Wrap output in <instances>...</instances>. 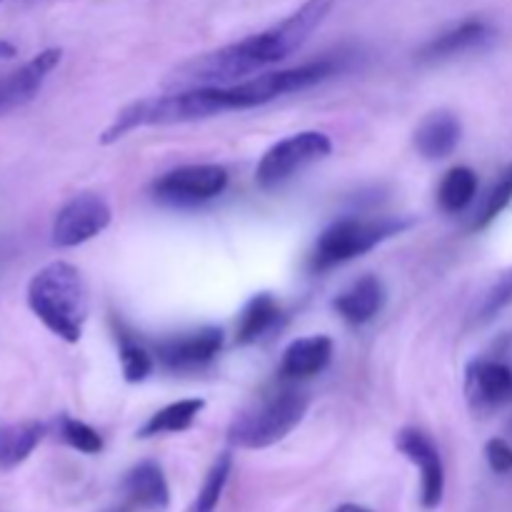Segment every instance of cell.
<instances>
[{
  "label": "cell",
  "instance_id": "cell-1",
  "mask_svg": "<svg viewBox=\"0 0 512 512\" xmlns=\"http://www.w3.org/2000/svg\"><path fill=\"white\" fill-rule=\"evenodd\" d=\"M333 5L335 0H305L295 13H290L273 28L260 30L238 43L223 45V48L210 50V53L178 65L165 78V88L185 90L203 88V85H230L245 75L260 73V70L298 53L308 43L310 35L323 25Z\"/></svg>",
  "mask_w": 512,
  "mask_h": 512
},
{
  "label": "cell",
  "instance_id": "cell-2",
  "mask_svg": "<svg viewBox=\"0 0 512 512\" xmlns=\"http://www.w3.org/2000/svg\"><path fill=\"white\" fill-rule=\"evenodd\" d=\"M25 300L35 318L60 340L78 343L83 338L90 303L85 280L75 265L55 260L40 268L30 278Z\"/></svg>",
  "mask_w": 512,
  "mask_h": 512
},
{
  "label": "cell",
  "instance_id": "cell-3",
  "mask_svg": "<svg viewBox=\"0 0 512 512\" xmlns=\"http://www.w3.org/2000/svg\"><path fill=\"white\" fill-rule=\"evenodd\" d=\"M225 110H230L225 85H203V88L173 90L168 95H153V98L125 105L100 135V143L113 145L138 128L195 123V120L213 118Z\"/></svg>",
  "mask_w": 512,
  "mask_h": 512
},
{
  "label": "cell",
  "instance_id": "cell-4",
  "mask_svg": "<svg viewBox=\"0 0 512 512\" xmlns=\"http://www.w3.org/2000/svg\"><path fill=\"white\" fill-rule=\"evenodd\" d=\"M310 408V398L295 388H283L250 405L228 428V443L240 450H265L288 438Z\"/></svg>",
  "mask_w": 512,
  "mask_h": 512
},
{
  "label": "cell",
  "instance_id": "cell-5",
  "mask_svg": "<svg viewBox=\"0 0 512 512\" xmlns=\"http://www.w3.org/2000/svg\"><path fill=\"white\" fill-rule=\"evenodd\" d=\"M410 228V220L403 218H380V220H358L345 218L333 223L320 233L318 243H315L313 255H310V270L315 273H325V270L343 265L348 260L360 258V255L370 253L375 245L383 240L393 238V235L403 233Z\"/></svg>",
  "mask_w": 512,
  "mask_h": 512
},
{
  "label": "cell",
  "instance_id": "cell-6",
  "mask_svg": "<svg viewBox=\"0 0 512 512\" xmlns=\"http://www.w3.org/2000/svg\"><path fill=\"white\" fill-rule=\"evenodd\" d=\"M335 70H340L335 60H313V63L295 65V68L258 73L238 85H225V93H228L230 110L260 108V105L273 103V100L283 98V95L298 93V90L323 83L330 75H335Z\"/></svg>",
  "mask_w": 512,
  "mask_h": 512
},
{
  "label": "cell",
  "instance_id": "cell-7",
  "mask_svg": "<svg viewBox=\"0 0 512 512\" xmlns=\"http://www.w3.org/2000/svg\"><path fill=\"white\" fill-rule=\"evenodd\" d=\"M330 150H333V140L320 130H303V133L288 135V138L278 140L273 148L265 150L258 170H255V180L265 190L278 188L280 183L290 180L303 168L328 158Z\"/></svg>",
  "mask_w": 512,
  "mask_h": 512
},
{
  "label": "cell",
  "instance_id": "cell-8",
  "mask_svg": "<svg viewBox=\"0 0 512 512\" xmlns=\"http://www.w3.org/2000/svg\"><path fill=\"white\" fill-rule=\"evenodd\" d=\"M225 188L228 170L223 165H183L160 175L153 183V195L168 205H198L218 198Z\"/></svg>",
  "mask_w": 512,
  "mask_h": 512
},
{
  "label": "cell",
  "instance_id": "cell-9",
  "mask_svg": "<svg viewBox=\"0 0 512 512\" xmlns=\"http://www.w3.org/2000/svg\"><path fill=\"white\" fill-rule=\"evenodd\" d=\"M110 218H113L110 205L100 195L80 193L58 210L50 240L55 248H78V245L98 238L110 225Z\"/></svg>",
  "mask_w": 512,
  "mask_h": 512
},
{
  "label": "cell",
  "instance_id": "cell-10",
  "mask_svg": "<svg viewBox=\"0 0 512 512\" xmlns=\"http://www.w3.org/2000/svg\"><path fill=\"white\" fill-rule=\"evenodd\" d=\"M395 448L420 470V505L438 510L445 498V468L438 445L418 428H403L395 435Z\"/></svg>",
  "mask_w": 512,
  "mask_h": 512
},
{
  "label": "cell",
  "instance_id": "cell-11",
  "mask_svg": "<svg viewBox=\"0 0 512 512\" xmlns=\"http://www.w3.org/2000/svg\"><path fill=\"white\" fill-rule=\"evenodd\" d=\"M223 348V330L220 328H200L193 333L170 335L155 343V358L175 373L195 370L215 360V355Z\"/></svg>",
  "mask_w": 512,
  "mask_h": 512
},
{
  "label": "cell",
  "instance_id": "cell-12",
  "mask_svg": "<svg viewBox=\"0 0 512 512\" xmlns=\"http://www.w3.org/2000/svg\"><path fill=\"white\" fill-rule=\"evenodd\" d=\"M60 60H63V50L48 48L30 58L25 65H20L18 70L3 75L0 78V115L28 105L40 93L48 75L58 68Z\"/></svg>",
  "mask_w": 512,
  "mask_h": 512
},
{
  "label": "cell",
  "instance_id": "cell-13",
  "mask_svg": "<svg viewBox=\"0 0 512 512\" xmlns=\"http://www.w3.org/2000/svg\"><path fill=\"white\" fill-rule=\"evenodd\" d=\"M465 393L478 410L512 403V368L498 360H473L465 370Z\"/></svg>",
  "mask_w": 512,
  "mask_h": 512
},
{
  "label": "cell",
  "instance_id": "cell-14",
  "mask_svg": "<svg viewBox=\"0 0 512 512\" xmlns=\"http://www.w3.org/2000/svg\"><path fill=\"white\" fill-rule=\"evenodd\" d=\"M493 38V25L480 18H468L463 23L448 28L445 33L435 35L430 43H425L418 50V60L420 63H443V60L458 58V55L485 48Z\"/></svg>",
  "mask_w": 512,
  "mask_h": 512
},
{
  "label": "cell",
  "instance_id": "cell-15",
  "mask_svg": "<svg viewBox=\"0 0 512 512\" xmlns=\"http://www.w3.org/2000/svg\"><path fill=\"white\" fill-rule=\"evenodd\" d=\"M123 495L130 508L148 512H165L170 508V485L163 468L153 460L133 465L123 478Z\"/></svg>",
  "mask_w": 512,
  "mask_h": 512
},
{
  "label": "cell",
  "instance_id": "cell-16",
  "mask_svg": "<svg viewBox=\"0 0 512 512\" xmlns=\"http://www.w3.org/2000/svg\"><path fill=\"white\" fill-rule=\"evenodd\" d=\"M333 360V340L328 335L298 338L285 348L280 360V373L290 380H305L320 375Z\"/></svg>",
  "mask_w": 512,
  "mask_h": 512
},
{
  "label": "cell",
  "instance_id": "cell-17",
  "mask_svg": "<svg viewBox=\"0 0 512 512\" xmlns=\"http://www.w3.org/2000/svg\"><path fill=\"white\" fill-rule=\"evenodd\" d=\"M385 305V288L380 278L375 275H363L355 280L345 293H340L333 300V308L345 323L350 325H365L383 310Z\"/></svg>",
  "mask_w": 512,
  "mask_h": 512
},
{
  "label": "cell",
  "instance_id": "cell-18",
  "mask_svg": "<svg viewBox=\"0 0 512 512\" xmlns=\"http://www.w3.org/2000/svg\"><path fill=\"white\" fill-rule=\"evenodd\" d=\"M460 135H463V125L448 110H438L430 113L423 123L415 128V148L423 158L428 160H443L458 148Z\"/></svg>",
  "mask_w": 512,
  "mask_h": 512
},
{
  "label": "cell",
  "instance_id": "cell-19",
  "mask_svg": "<svg viewBox=\"0 0 512 512\" xmlns=\"http://www.w3.org/2000/svg\"><path fill=\"white\" fill-rule=\"evenodd\" d=\"M45 435V425L28 420V423L3 425L0 423V473L18 468L20 463L33 455Z\"/></svg>",
  "mask_w": 512,
  "mask_h": 512
},
{
  "label": "cell",
  "instance_id": "cell-20",
  "mask_svg": "<svg viewBox=\"0 0 512 512\" xmlns=\"http://www.w3.org/2000/svg\"><path fill=\"white\" fill-rule=\"evenodd\" d=\"M280 320V303L275 295L260 293L245 303L243 313L238 318V328H235V340L238 345L258 343L265 333L278 325Z\"/></svg>",
  "mask_w": 512,
  "mask_h": 512
},
{
  "label": "cell",
  "instance_id": "cell-21",
  "mask_svg": "<svg viewBox=\"0 0 512 512\" xmlns=\"http://www.w3.org/2000/svg\"><path fill=\"white\" fill-rule=\"evenodd\" d=\"M205 408L203 398H185L178 403L165 405L163 410L150 415L138 430V438H155V435H168V433H185L190 425L195 423Z\"/></svg>",
  "mask_w": 512,
  "mask_h": 512
},
{
  "label": "cell",
  "instance_id": "cell-22",
  "mask_svg": "<svg viewBox=\"0 0 512 512\" xmlns=\"http://www.w3.org/2000/svg\"><path fill=\"white\" fill-rule=\"evenodd\" d=\"M478 195V173L473 168H450L438 185V203L445 213H463Z\"/></svg>",
  "mask_w": 512,
  "mask_h": 512
},
{
  "label": "cell",
  "instance_id": "cell-23",
  "mask_svg": "<svg viewBox=\"0 0 512 512\" xmlns=\"http://www.w3.org/2000/svg\"><path fill=\"white\" fill-rule=\"evenodd\" d=\"M230 473H233V455L220 453L215 458V463L210 465L208 475L203 480V488H200L198 498L193 500L188 512H215L218 510L220 498H223V490L228 485Z\"/></svg>",
  "mask_w": 512,
  "mask_h": 512
},
{
  "label": "cell",
  "instance_id": "cell-24",
  "mask_svg": "<svg viewBox=\"0 0 512 512\" xmlns=\"http://www.w3.org/2000/svg\"><path fill=\"white\" fill-rule=\"evenodd\" d=\"M510 303H512V268L503 270V273L498 275V280L485 290L478 308H475V315H473L475 323L478 325L490 323V320L498 318Z\"/></svg>",
  "mask_w": 512,
  "mask_h": 512
},
{
  "label": "cell",
  "instance_id": "cell-25",
  "mask_svg": "<svg viewBox=\"0 0 512 512\" xmlns=\"http://www.w3.org/2000/svg\"><path fill=\"white\" fill-rule=\"evenodd\" d=\"M58 435L65 445H70V448L78 450V453L98 455L100 450H103V438L98 435V430L80 423V420L68 418V415H63V418L58 420Z\"/></svg>",
  "mask_w": 512,
  "mask_h": 512
},
{
  "label": "cell",
  "instance_id": "cell-26",
  "mask_svg": "<svg viewBox=\"0 0 512 512\" xmlns=\"http://www.w3.org/2000/svg\"><path fill=\"white\" fill-rule=\"evenodd\" d=\"M153 365V355L143 345L133 343V340L120 343V370H123L125 383H143L153 373Z\"/></svg>",
  "mask_w": 512,
  "mask_h": 512
},
{
  "label": "cell",
  "instance_id": "cell-27",
  "mask_svg": "<svg viewBox=\"0 0 512 512\" xmlns=\"http://www.w3.org/2000/svg\"><path fill=\"white\" fill-rule=\"evenodd\" d=\"M510 203H512V183H508V180L503 178L493 190H490L488 195H485V200L480 203V208L475 210V218H473V225H470V228L473 230L488 228V225L493 223V220L498 218V215L503 213Z\"/></svg>",
  "mask_w": 512,
  "mask_h": 512
},
{
  "label": "cell",
  "instance_id": "cell-28",
  "mask_svg": "<svg viewBox=\"0 0 512 512\" xmlns=\"http://www.w3.org/2000/svg\"><path fill=\"white\" fill-rule=\"evenodd\" d=\"M485 460H488L490 470L498 475L512 473V445L505 443L503 438H493L485 445Z\"/></svg>",
  "mask_w": 512,
  "mask_h": 512
},
{
  "label": "cell",
  "instance_id": "cell-29",
  "mask_svg": "<svg viewBox=\"0 0 512 512\" xmlns=\"http://www.w3.org/2000/svg\"><path fill=\"white\" fill-rule=\"evenodd\" d=\"M15 55H18V48L13 43H8V40H0V60H10Z\"/></svg>",
  "mask_w": 512,
  "mask_h": 512
},
{
  "label": "cell",
  "instance_id": "cell-30",
  "mask_svg": "<svg viewBox=\"0 0 512 512\" xmlns=\"http://www.w3.org/2000/svg\"><path fill=\"white\" fill-rule=\"evenodd\" d=\"M335 512H373V510L360 508V505H353V503H345V505H340V508L335 510Z\"/></svg>",
  "mask_w": 512,
  "mask_h": 512
},
{
  "label": "cell",
  "instance_id": "cell-31",
  "mask_svg": "<svg viewBox=\"0 0 512 512\" xmlns=\"http://www.w3.org/2000/svg\"><path fill=\"white\" fill-rule=\"evenodd\" d=\"M505 180H508V183H512V165H510L508 173H505Z\"/></svg>",
  "mask_w": 512,
  "mask_h": 512
},
{
  "label": "cell",
  "instance_id": "cell-32",
  "mask_svg": "<svg viewBox=\"0 0 512 512\" xmlns=\"http://www.w3.org/2000/svg\"><path fill=\"white\" fill-rule=\"evenodd\" d=\"M113 512H128V508H120V510H113Z\"/></svg>",
  "mask_w": 512,
  "mask_h": 512
},
{
  "label": "cell",
  "instance_id": "cell-33",
  "mask_svg": "<svg viewBox=\"0 0 512 512\" xmlns=\"http://www.w3.org/2000/svg\"><path fill=\"white\" fill-rule=\"evenodd\" d=\"M0 3H3V0H0Z\"/></svg>",
  "mask_w": 512,
  "mask_h": 512
}]
</instances>
